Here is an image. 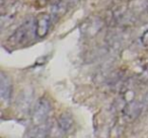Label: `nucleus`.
Masks as SVG:
<instances>
[{
  "label": "nucleus",
  "instance_id": "1",
  "mask_svg": "<svg viewBox=\"0 0 148 138\" xmlns=\"http://www.w3.org/2000/svg\"><path fill=\"white\" fill-rule=\"evenodd\" d=\"M34 35L37 36V23L34 19H27L25 23H23L14 33L11 35V37L7 40V45L12 47H18L25 44H27L32 39Z\"/></svg>",
  "mask_w": 148,
  "mask_h": 138
},
{
  "label": "nucleus",
  "instance_id": "2",
  "mask_svg": "<svg viewBox=\"0 0 148 138\" xmlns=\"http://www.w3.org/2000/svg\"><path fill=\"white\" fill-rule=\"evenodd\" d=\"M50 111H51V104L50 101L45 97L41 99L36 105L33 112V121L36 125L44 124L48 120Z\"/></svg>",
  "mask_w": 148,
  "mask_h": 138
},
{
  "label": "nucleus",
  "instance_id": "3",
  "mask_svg": "<svg viewBox=\"0 0 148 138\" xmlns=\"http://www.w3.org/2000/svg\"><path fill=\"white\" fill-rule=\"evenodd\" d=\"M12 95V84H11V79L7 74L4 72H1L0 76V95L4 103L9 104Z\"/></svg>",
  "mask_w": 148,
  "mask_h": 138
},
{
  "label": "nucleus",
  "instance_id": "4",
  "mask_svg": "<svg viewBox=\"0 0 148 138\" xmlns=\"http://www.w3.org/2000/svg\"><path fill=\"white\" fill-rule=\"evenodd\" d=\"M51 16L48 13H41L38 16L36 23H37V36L39 38H44L47 36L50 27Z\"/></svg>",
  "mask_w": 148,
  "mask_h": 138
},
{
  "label": "nucleus",
  "instance_id": "5",
  "mask_svg": "<svg viewBox=\"0 0 148 138\" xmlns=\"http://www.w3.org/2000/svg\"><path fill=\"white\" fill-rule=\"evenodd\" d=\"M141 111H142V106L139 103H137V102L131 101L126 106L125 110H124V114H125V117L128 120H133L140 115Z\"/></svg>",
  "mask_w": 148,
  "mask_h": 138
},
{
  "label": "nucleus",
  "instance_id": "6",
  "mask_svg": "<svg viewBox=\"0 0 148 138\" xmlns=\"http://www.w3.org/2000/svg\"><path fill=\"white\" fill-rule=\"evenodd\" d=\"M58 124H59V127L62 131L66 132L69 129H71V127L73 126V119H72V116L68 113H64L60 116L59 120H58Z\"/></svg>",
  "mask_w": 148,
  "mask_h": 138
},
{
  "label": "nucleus",
  "instance_id": "7",
  "mask_svg": "<svg viewBox=\"0 0 148 138\" xmlns=\"http://www.w3.org/2000/svg\"><path fill=\"white\" fill-rule=\"evenodd\" d=\"M29 135L27 136H33V137H45L47 136V134L49 133V128L47 125L44 124H39V125H36L33 129L31 130Z\"/></svg>",
  "mask_w": 148,
  "mask_h": 138
},
{
  "label": "nucleus",
  "instance_id": "8",
  "mask_svg": "<svg viewBox=\"0 0 148 138\" xmlns=\"http://www.w3.org/2000/svg\"><path fill=\"white\" fill-rule=\"evenodd\" d=\"M141 41L144 45H148V31H146L141 37Z\"/></svg>",
  "mask_w": 148,
  "mask_h": 138
}]
</instances>
